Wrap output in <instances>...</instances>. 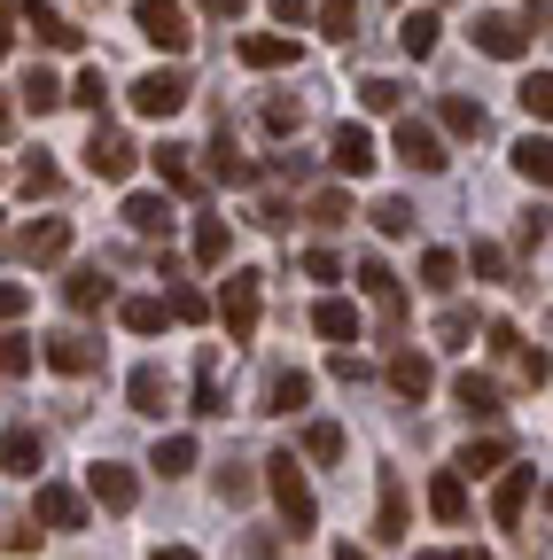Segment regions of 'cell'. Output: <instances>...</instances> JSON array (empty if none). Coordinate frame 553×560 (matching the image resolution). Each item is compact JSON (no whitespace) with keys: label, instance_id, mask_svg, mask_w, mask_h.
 <instances>
[{"label":"cell","instance_id":"1","mask_svg":"<svg viewBox=\"0 0 553 560\" xmlns=\"http://www.w3.org/2000/svg\"><path fill=\"white\" fill-rule=\"evenodd\" d=\"M265 482H273V506H281L289 537H312L320 506H312V482H304V459H289V452H273V459H265Z\"/></svg>","mask_w":553,"mask_h":560},{"label":"cell","instance_id":"2","mask_svg":"<svg viewBox=\"0 0 553 560\" xmlns=\"http://www.w3.org/2000/svg\"><path fill=\"white\" fill-rule=\"evenodd\" d=\"M133 24H141V39L149 47H164V55H187V9L180 0H133Z\"/></svg>","mask_w":553,"mask_h":560},{"label":"cell","instance_id":"3","mask_svg":"<svg viewBox=\"0 0 553 560\" xmlns=\"http://www.w3.org/2000/svg\"><path fill=\"white\" fill-rule=\"evenodd\" d=\"M257 312H265V289H257V272H227V296H219L227 342H250V335H257Z\"/></svg>","mask_w":553,"mask_h":560},{"label":"cell","instance_id":"4","mask_svg":"<svg viewBox=\"0 0 553 560\" xmlns=\"http://www.w3.org/2000/svg\"><path fill=\"white\" fill-rule=\"evenodd\" d=\"M468 39H475L483 55H499V62H522V55H530V24H522V16H507V9H483Z\"/></svg>","mask_w":553,"mask_h":560},{"label":"cell","instance_id":"5","mask_svg":"<svg viewBox=\"0 0 553 560\" xmlns=\"http://www.w3.org/2000/svg\"><path fill=\"white\" fill-rule=\"evenodd\" d=\"M133 109H141V117L187 109V79H180V70H141V79H133Z\"/></svg>","mask_w":553,"mask_h":560},{"label":"cell","instance_id":"6","mask_svg":"<svg viewBox=\"0 0 553 560\" xmlns=\"http://www.w3.org/2000/svg\"><path fill=\"white\" fill-rule=\"evenodd\" d=\"M133 164H141V149H133L117 125H94V140H87V172H94V179H125Z\"/></svg>","mask_w":553,"mask_h":560},{"label":"cell","instance_id":"7","mask_svg":"<svg viewBox=\"0 0 553 560\" xmlns=\"http://www.w3.org/2000/svg\"><path fill=\"white\" fill-rule=\"evenodd\" d=\"M39 359H47L55 374H94V366H102V342H94V335H79V327H62V335H47V342H39Z\"/></svg>","mask_w":553,"mask_h":560},{"label":"cell","instance_id":"8","mask_svg":"<svg viewBox=\"0 0 553 560\" xmlns=\"http://www.w3.org/2000/svg\"><path fill=\"white\" fill-rule=\"evenodd\" d=\"M327 164H335L343 179H367V172H375V132H367V125H335V132H327Z\"/></svg>","mask_w":553,"mask_h":560},{"label":"cell","instance_id":"9","mask_svg":"<svg viewBox=\"0 0 553 560\" xmlns=\"http://www.w3.org/2000/svg\"><path fill=\"white\" fill-rule=\"evenodd\" d=\"M87 490H94V506H110V514H133V499H141L133 467H117V459H94L87 467Z\"/></svg>","mask_w":553,"mask_h":560},{"label":"cell","instance_id":"10","mask_svg":"<svg viewBox=\"0 0 553 560\" xmlns=\"http://www.w3.org/2000/svg\"><path fill=\"white\" fill-rule=\"evenodd\" d=\"M398 164L405 172H445V140H437V125H398Z\"/></svg>","mask_w":553,"mask_h":560},{"label":"cell","instance_id":"11","mask_svg":"<svg viewBox=\"0 0 553 560\" xmlns=\"http://www.w3.org/2000/svg\"><path fill=\"white\" fill-rule=\"evenodd\" d=\"M62 249H71V219H32V226L16 234V257H24V265H55Z\"/></svg>","mask_w":553,"mask_h":560},{"label":"cell","instance_id":"12","mask_svg":"<svg viewBox=\"0 0 553 560\" xmlns=\"http://www.w3.org/2000/svg\"><path fill=\"white\" fill-rule=\"evenodd\" d=\"M0 467H9V475H24V482L47 467V444H39V429H32V420H16V429L0 436Z\"/></svg>","mask_w":553,"mask_h":560},{"label":"cell","instance_id":"13","mask_svg":"<svg viewBox=\"0 0 553 560\" xmlns=\"http://www.w3.org/2000/svg\"><path fill=\"white\" fill-rule=\"evenodd\" d=\"M359 289H367V296H375V312H382V319H390V327H398V319H405V289H398V272H390V265H382V257H359Z\"/></svg>","mask_w":553,"mask_h":560},{"label":"cell","instance_id":"14","mask_svg":"<svg viewBox=\"0 0 553 560\" xmlns=\"http://www.w3.org/2000/svg\"><path fill=\"white\" fill-rule=\"evenodd\" d=\"M530 490H545V475H538V467H507V475H499V490H492V514H499L507 529L522 522V506H530Z\"/></svg>","mask_w":553,"mask_h":560},{"label":"cell","instance_id":"15","mask_svg":"<svg viewBox=\"0 0 553 560\" xmlns=\"http://www.w3.org/2000/svg\"><path fill=\"white\" fill-rule=\"evenodd\" d=\"M39 522L47 529H87V499L71 482H39Z\"/></svg>","mask_w":553,"mask_h":560},{"label":"cell","instance_id":"16","mask_svg":"<svg viewBox=\"0 0 553 560\" xmlns=\"http://www.w3.org/2000/svg\"><path fill=\"white\" fill-rule=\"evenodd\" d=\"M390 389H398L405 405H422V397L437 389V366L422 359V350H398V359H390Z\"/></svg>","mask_w":553,"mask_h":560},{"label":"cell","instance_id":"17","mask_svg":"<svg viewBox=\"0 0 553 560\" xmlns=\"http://www.w3.org/2000/svg\"><path fill=\"white\" fill-rule=\"evenodd\" d=\"M452 405L468 420H499V382L492 374H452Z\"/></svg>","mask_w":553,"mask_h":560},{"label":"cell","instance_id":"18","mask_svg":"<svg viewBox=\"0 0 553 560\" xmlns=\"http://www.w3.org/2000/svg\"><path fill=\"white\" fill-rule=\"evenodd\" d=\"M110 296H117V289H110V272H102V265H79L71 280H62V304H71V312H102Z\"/></svg>","mask_w":553,"mask_h":560},{"label":"cell","instance_id":"19","mask_svg":"<svg viewBox=\"0 0 553 560\" xmlns=\"http://www.w3.org/2000/svg\"><path fill=\"white\" fill-rule=\"evenodd\" d=\"M24 24L39 32V47H62V55H71V47L87 39V32H79L71 16H55V9H47V0H24Z\"/></svg>","mask_w":553,"mask_h":560},{"label":"cell","instance_id":"20","mask_svg":"<svg viewBox=\"0 0 553 560\" xmlns=\"http://www.w3.org/2000/svg\"><path fill=\"white\" fill-rule=\"evenodd\" d=\"M437 125H445V132H460V140H483V132H492L483 102H468V94H445V102H437Z\"/></svg>","mask_w":553,"mask_h":560},{"label":"cell","instance_id":"21","mask_svg":"<svg viewBox=\"0 0 553 560\" xmlns=\"http://www.w3.org/2000/svg\"><path fill=\"white\" fill-rule=\"evenodd\" d=\"M125 226H133V234H149V242L172 234V202H164V195H125Z\"/></svg>","mask_w":553,"mask_h":560},{"label":"cell","instance_id":"22","mask_svg":"<svg viewBox=\"0 0 553 560\" xmlns=\"http://www.w3.org/2000/svg\"><path fill=\"white\" fill-rule=\"evenodd\" d=\"M242 62H250V70H281V62H297V39H281V32H250V39H242Z\"/></svg>","mask_w":553,"mask_h":560},{"label":"cell","instance_id":"23","mask_svg":"<svg viewBox=\"0 0 553 560\" xmlns=\"http://www.w3.org/2000/svg\"><path fill=\"white\" fill-rule=\"evenodd\" d=\"M429 514L437 522H468V482L445 467V475H429Z\"/></svg>","mask_w":553,"mask_h":560},{"label":"cell","instance_id":"24","mask_svg":"<svg viewBox=\"0 0 553 560\" xmlns=\"http://www.w3.org/2000/svg\"><path fill=\"white\" fill-rule=\"evenodd\" d=\"M375 537H405V482H398V467H382V506H375Z\"/></svg>","mask_w":553,"mask_h":560},{"label":"cell","instance_id":"25","mask_svg":"<svg viewBox=\"0 0 553 560\" xmlns=\"http://www.w3.org/2000/svg\"><path fill=\"white\" fill-rule=\"evenodd\" d=\"M437 32H445V24H437V9H413V16L398 24V47L422 62V55H437Z\"/></svg>","mask_w":553,"mask_h":560},{"label":"cell","instance_id":"26","mask_svg":"<svg viewBox=\"0 0 553 560\" xmlns=\"http://www.w3.org/2000/svg\"><path fill=\"white\" fill-rule=\"evenodd\" d=\"M125 397H133V412H149V420H157V412L172 405V389H164V374H157V366H133Z\"/></svg>","mask_w":553,"mask_h":560},{"label":"cell","instance_id":"27","mask_svg":"<svg viewBox=\"0 0 553 560\" xmlns=\"http://www.w3.org/2000/svg\"><path fill=\"white\" fill-rule=\"evenodd\" d=\"M312 327L327 335V342H359V312L343 304V296H320V312H312Z\"/></svg>","mask_w":553,"mask_h":560},{"label":"cell","instance_id":"28","mask_svg":"<svg viewBox=\"0 0 553 560\" xmlns=\"http://www.w3.org/2000/svg\"><path fill=\"white\" fill-rule=\"evenodd\" d=\"M312 405V374H273L265 382V412H304Z\"/></svg>","mask_w":553,"mask_h":560},{"label":"cell","instance_id":"29","mask_svg":"<svg viewBox=\"0 0 553 560\" xmlns=\"http://www.w3.org/2000/svg\"><path fill=\"white\" fill-rule=\"evenodd\" d=\"M157 172H164V187H180V195L203 187V179H195V149H180V140H164V149H157Z\"/></svg>","mask_w":553,"mask_h":560},{"label":"cell","instance_id":"30","mask_svg":"<svg viewBox=\"0 0 553 560\" xmlns=\"http://www.w3.org/2000/svg\"><path fill=\"white\" fill-rule=\"evenodd\" d=\"M515 172H522V179H538V187L553 179V140H545V132H530V140H515Z\"/></svg>","mask_w":553,"mask_h":560},{"label":"cell","instance_id":"31","mask_svg":"<svg viewBox=\"0 0 553 560\" xmlns=\"http://www.w3.org/2000/svg\"><path fill=\"white\" fill-rule=\"evenodd\" d=\"M227 249H234L227 219H195V265H227Z\"/></svg>","mask_w":553,"mask_h":560},{"label":"cell","instance_id":"32","mask_svg":"<svg viewBox=\"0 0 553 560\" xmlns=\"http://www.w3.org/2000/svg\"><path fill=\"white\" fill-rule=\"evenodd\" d=\"M422 289H429V296H452V289H460V257H452V249H429V257H422Z\"/></svg>","mask_w":553,"mask_h":560},{"label":"cell","instance_id":"33","mask_svg":"<svg viewBox=\"0 0 553 560\" xmlns=\"http://www.w3.org/2000/svg\"><path fill=\"white\" fill-rule=\"evenodd\" d=\"M211 172H219L227 187H257V179H265L250 156H234V149H227V132H219V149H211Z\"/></svg>","mask_w":553,"mask_h":560},{"label":"cell","instance_id":"34","mask_svg":"<svg viewBox=\"0 0 553 560\" xmlns=\"http://www.w3.org/2000/svg\"><path fill=\"white\" fill-rule=\"evenodd\" d=\"M367 219H375V234H390V242H405V234H413V202H398V195H382V202L367 210Z\"/></svg>","mask_w":553,"mask_h":560},{"label":"cell","instance_id":"35","mask_svg":"<svg viewBox=\"0 0 553 560\" xmlns=\"http://www.w3.org/2000/svg\"><path fill=\"white\" fill-rule=\"evenodd\" d=\"M499 467H507V444H468V452L452 459L460 482H468V475H499Z\"/></svg>","mask_w":553,"mask_h":560},{"label":"cell","instance_id":"36","mask_svg":"<svg viewBox=\"0 0 553 560\" xmlns=\"http://www.w3.org/2000/svg\"><path fill=\"white\" fill-rule=\"evenodd\" d=\"M515 102H522V109H530V117L545 125V117H553V70H530V79L515 86Z\"/></svg>","mask_w":553,"mask_h":560},{"label":"cell","instance_id":"37","mask_svg":"<svg viewBox=\"0 0 553 560\" xmlns=\"http://www.w3.org/2000/svg\"><path fill=\"white\" fill-rule=\"evenodd\" d=\"M195 412H203V420H219V412H227V389H219V359H203V374H195Z\"/></svg>","mask_w":553,"mask_h":560},{"label":"cell","instance_id":"38","mask_svg":"<svg viewBox=\"0 0 553 560\" xmlns=\"http://www.w3.org/2000/svg\"><path fill=\"white\" fill-rule=\"evenodd\" d=\"M117 319H125L133 335H157V327H164V304H157V296H125V304H117Z\"/></svg>","mask_w":553,"mask_h":560},{"label":"cell","instance_id":"39","mask_svg":"<svg viewBox=\"0 0 553 560\" xmlns=\"http://www.w3.org/2000/svg\"><path fill=\"white\" fill-rule=\"evenodd\" d=\"M62 102H79V109H94V117H102V102H110V79H102V62H87V70H79V86L62 94Z\"/></svg>","mask_w":553,"mask_h":560},{"label":"cell","instance_id":"40","mask_svg":"<svg viewBox=\"0 0 553 560\" xmlns=\"http://www.w3.org/2000/svg\"><path fill=\"white\" fill-rule=\"evenodd\" d=\"M312 226H352V195H343V187H320V195H312Z\"/></svg>","mask_w":553,"mask_h":560},{"label":"cell","instance_id":"41","mask_svg":"<svg viewBox=\"0 0 553 560\" xmlns=\"http://www.w3.org/2000/svg\"><path fill=\"white\" fill-rule=\"evenodd\" d=\"M149 467H157V475H187V467H195V436H164Z\"/></svg>","mask_w":553,"mask_h":560},{"label":"cell","instance_id":"42","mask_svg":"<svg viewBox=\"0 0 553 560\" xmlns=\"http://www.w3.org/2000/svg\"><path fill=\"white\" fill-rule=\"evenodd\" d=\"M352 24H359V0H320V32L327 39H352Z\"/></svg>","mask_w":553,"mask_h":560},{"label":"cell","instance_id":"43","mask_svg":"<svg viewBox=\"0 0 553 560\" xmlns=\"http://www.w3.org/2000/svg\"><path fill=\"white\" fill-rule=\"evenodd\" d=\"M304 452H312V459H343V429H335V420H312V429H304Z\"/></svg>","mask_w":553,"mask_h":560},{"label":"cell","instance_id":"44","mask_svg":"<svg viewBox=\"0 0 553 560\" xmlns=\"http://www.w3.org/2000/svg\"><path fill=\"white\" fill-rule=\"evenodd\" d=\"M180 327H195V319H211V304H203V289H172V304H164Z\"/></svg>","mask_w":553,"mask_h":560},{"label":"cell","instance_id":"45","mask_svg":"<svg viewBox=\"0 0 553 560\" xmlns=\"http://www.w3.org/2000/svg\"><path fill=\"white\" fill-rule=\"evenodd\" d=\"M359 102H367V109H405V86H398V79H367Z\"/></svg>","mask_w":553,"mask_h":560},{"label":"cell","instance_id":"46","mask_svg":"<svg viewBox=\"0 0 553 560\" xmlns=\"http://www.w3.org/2000/svg\"><path fill=\"white\" fill-rule=\"evenodd\" d=\"M24 102H32V109H55V102H62L55 70H32V79H24Z\"/></svg>","mask_w":553,"mask_h":560},{"label":"cell","instance_id":"47","mask_svg":"<svg viewBox=\"0 0 553 560\" xmlns=\"http://www.w3.org/2000/svg\"><path fill=\"white\" fill-rule=\"evenodd\" d=\"M0 374H32V342L24 335H0Z\"/></svg>","mask_w":553,"mask_h":560},{"label":"cell","instance_id":"48","mask_svg":"<svg viewBox=\"0 0 553 560\" xmlns=\"http://www.w3.org/2000/svg\"><path fill=\"white\" fill-rule=\"evenodd\" d=\"M24 312H32V289H24V280H0V327L24 319Z\"/></svg>","mask_w":553,"mask_h":560},{"label":"cell","instance_id":"49","mask_svg":"<svg viewBox=\"0 0 553 560\" xmlns=\"http://www.w3.org/2000/svg\"><path fill=\"white\" fill-rule=\"evenodd\" d=\"M327 374H335V382H367V359H359L352 342H335V359H327Z\"/></svg>","mask_w":553,"mask_h":560},{"label":"cell","instance_id":"50","mask_svg":"<svg viewBox=\"0 0 553 560\" xmlns=\"http://www.w3.org/2000/svg\"><path fill=\"white\" fill-rule=\"evenodd\" d=\"M483 280H507V249H492V242H475V257H468Z\"/></svg>","mask_w":553,"mask_h":560},{"label":"cell","instance_id":"51","mask_svg":"<svg viewBox=\"0 0 553 560\" xmlns=\"http://www.w3.org/2000/svg\"><path fill=\"white\" fill-rule=\"evenodd\" d=\"M304 272H312V280H343V257H335V249H304Z\"/></svg>","mask_w":553,"mask_h":560},{"label":"cell","instance_id":"52","mask_svg":"<svg viewBox=\"0 0 553 560\" xmlns=\"http://www.w3.org/2000/svg\"><path fill=\"white\" fill-rule=\"evenodd\" d=\"M297 117H304L297 102H265V132H297Z\"/></svg>","mask_w":553,"mask_h":560},{"label":"cell","instance_id":"53","mask_svg":"<svg viewBox=\"0 0 553 560\" xmlns=\"http://www.w3.org/2000/svg\"><path fill=\"white\" fill-rule=\"evenodd\" d=\"M219 499H227V506L250 499V475H242V467H219Z\"/></svg>","mask_w":553,"mask_h":560},{"label":"cell","instance_id":"54","mask_svg":"<svg viewBox=\"0 0 553 560\" xmlns=\"http://www.w3.org/2000/svg\"><path fill=\"white\" fill-rule=\"evenodd\" d=\"M515 242H522V249H538V242H545V202H538V210H522V226H515Z\"/></svg>","mask_w":553,"mask_h":560},{"label":"cell","instance_id":"55","mask_svg":"<svg viewBox=\"0 0 553 560\" xmlns=\"http://www.w3.org/2000/svg\"><path fill=\"white\" fill-rule=\"evenodd\" d=\"M24 187H32V195H55V164L32 156V164H24Z\"/></svg>","mask_w":553,"mask_h":560},{"label":"cell","instance_id":"56","mask_svg":"<svg viewBox=\"0 0 553 560\" xmlns=\"http://www.w3.org/2000/svg\"><path fill=\"white\" fill-rule=\"evenodd\" d=\"M0 545H9V552H32V545H39V529H32V522H9V529H0Z\"/></svg>","mask_w":553,"mask_h":560},{"label":"cell","instance_id":"57","mask_svg":"<svg viewBox=\"0 0 553 560\" xmlns=\"http://www.w3.org/2000/svg\"><path fill=\"white\" fill-rule=\"evenodd\" d=\"M437 335H445V342H468V335H475V319H468V312H445V319H437Z\"/></svg>","mask_w":553,"mask_h":560},{"label":"cell","instance_id":"58","mask_svg":"<svg viewBox=\"0 0 553 560\" xmlns=\"http://www.w3.org/2000/svg\"><path fill=\"white\" fill-rule=\"evenodd\" d=\"M413 560H492L483 545H445V552H413Z\"/></svg>","mask_w":553,"mask_h":560},{"label":"cell","instance_id":"59","mask_svg":"<svg viewBox=\"0 0 553 560\" xmlns=\"http://www.w3.org/2000/svg\"><path fill=\"white\" fill-rule=\"evenodd\" d=\"M265 9L281 16V24H304V0H265Z\"/></svg>","mask_w":553,"mask_h":560},{"label":"cell","instance_id":"60","mask_svg":"<svg viewBox=\"0 0 553 560\" xmlns=\"http://www.w3.org/2000/svg\"><path fill=\"white\" fill-rule=\"evenodd\" d=\"M203 9H211V16H242V9H250V0H203Z\"/></svg>","mask_w":553,"mask_h":560},{"label":"cell","instance_id":"61","mask_svg":"<svg viewBox=\"0 0 553 560\" xmlns=\"http://www.w3.org/2000/svg\"><path fill=\"white\" fill-rule=\"evenodd\" d=\"M16 47V24H9V9H0V55H9Z\"/></svg>","mask_w":553,"mask_h":560},{"label":"cell","instance_id":"62","mask_svg":"<svg viewBox=\"0 0 553 560\" xmlns=\"http://www.w3.org/2000/svg\"><path fill=\"white\" fill-rule=\"evenodd\" d=\"M9 125H16V109H9V94H0V140H9Z\"/></svg>","mask_w":553,"mask_h":560},{"label":"cell","instance_id":"63","mask_svg":"<svg viewBox=\"0 0 553 560\" xmlns=\"http://www.w3.org/2000/svg\"><path fill=\"white\" fill-rule=\"evenodd\" d=\"M335 560H367V552H359V545H335Z\"/></svg>","mask_w":553,"mask_h":560},{"label":"cell","instance_id":"64","mask_svg":"<svg viewBox=\"0 0 553 560\" xmlns=\"http://www.w3.org/2000/svg\"><path fill=\"white\" fill-rule=\"evenodd\" d=\"M157 560H195V552H187V545H172V552H157Z\"/></svg>","mask_w":553,"mask_h":560}]
</instances>
